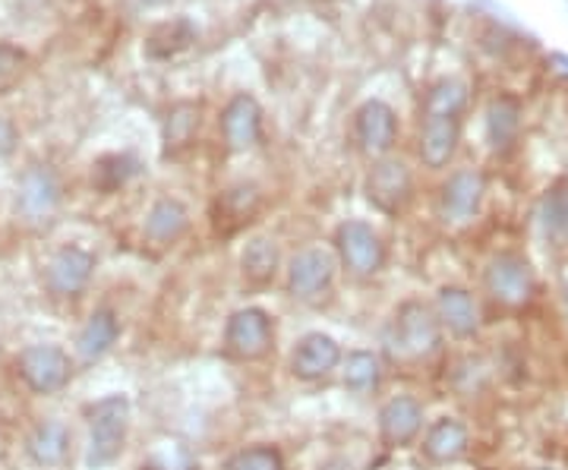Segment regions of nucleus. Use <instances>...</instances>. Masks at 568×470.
Here are the masks:
<instances>
[{"mask_svg":"<svg viewBox=\"0 0 568 470\" xmlns=\"http://www.w3.org/2000/svg\"><path fill=\"white\" fill-rule=\"evenodd\" d=\"M142 470H196V461H193V454L186 451V446H164L162 451H155Z\"/></svg>","mask_w":568,"mask_h":470,"instance_id":"obj_28","label":"nucleus"},{"mask_svg":"<svg viewBox=\"0 0 568 470\" xmlns=\"http://www.w3.org/2000/svg\"><path fill=\"white\" fill-rule=\"evenodd\" d=\"M436 316L455 338H474L480 331V309L465 287H443L436 297Z\"/></svg>","mask_w":568,"mask_h":470,"instance_id":"obj_13","label":"nucleus"},{"mask_svg":"<svg viewBox=\"0 0 568 470\" xmlns=\"http://www.w3.org/2000/svg\"><path fill=\"white\" fill-rule=\"evenodd\" d=\"M467 451V430L462 420L455 417H443L436 420L424 439V454L436 464H448V461H458Z\"/></svg>","mask_w":568,"mask_h":470,"instance_id":"obj_17","label":"nucleus"},{"mask_svg":"<svg viewBox=\"0 0 568 470\" xmlns=\"http://www.w3.org/2000/svg\"><path fill=\"white\" fill-rule=\"evenodd\" d=\"M335 282V256L325 253L320 246L304 249L291 259L287 268V290L297 297V300H316L323 297L325 290Z\"/></svg>","mask_w":568,"mask_h":470,"instance_id":"obj_7","label":"nucleus"},{"mask_svg":"<svg viewBox=\"0 0 568 470\" xmlns=\"http://www.w3.org/2000/svg\"><path fill=\"white\" fill-rule=\"evenodd\" d=\"M420 427H424V408L420 401L407 395L392 398L386 401V408L379 410V436L388 449H407L417 439Z\"/></svg>","mask_w":568,"mask_h":470,"instance_id":"obj_11","label":"nucleus"},{"mask_svg":"<svg viewBox=\"0 0 568 470\" xmlns=\"http://www.w3.org/2000/svg\"><path fill=\"white\" fill-rule=\"evenodd\" d=\"M395 133H398V123L392 108L383 102H369L357 111V143L364 145L366 152L379 155L395 143Z\"/></svg>","mask_w":568,"mask_h":470,"instance_id":"obj_15","label":"nucleus"},{"mask_svg":"<svg viewBox=\"0 0 568 470\" xmlns=\"http://www.w3.org/2000/svg\"><path fill=\"white\" fill-rule=\"evenodd\" d=\"M196 130V111L193 108H178L168 121V149H181L193 140Z\"/></svg>","mask_w":568,"mask_h":470,"instance_id":"obj_29","label":"nucleus"},{"mask_svg":"<svg viewBox=\"0 0 568 470\" xmlns=\"http://www.w3.org/2000/svg\"><path fill=\"white\" fill-rule=\"evenodd\" d=\"M13 145H17V126L7 117H0V155L13 152Z\"/></svg>","mask_w":568,"mask_h":470,"instance_id":"obj_31","label":"nucleus"},{"mask_svg":"<svg viewBox=\"0 0 568 470\" xmlns=\"http://www.w3.org/2000/svg\"><path fill=\"white\" fill-rule=\"evenodd\" d=\"M379 379H383V364H379L376 354H369V350H351L347 354L345 364H342V382H345V389L364 395V391L376 389Z\"/></svg>","mask_w":568,"mask_h":470,"instance_id":"obj_22","label":"nucleus"},{"mask_svg":"<svg viewBox=\"0 0 568 470\" xmlns=\"http://www.w3.org/2000/svg\"><path fill=\"white\" fill-rule=\"evenodd\" d=\"M278 272V246L272 241H253V244L244 249V275L253 282V285H265L272 282Z\"/></svg>","mask_w":568,"mask_h":470,"instance_id":"obj_25","label":"nucleus"},{"mask_svg":"<svg viewBox=\"0 0 568 470\" xmlns=\"http://www.w3.org/2000/svg\"><path fill=\"white\" fill-rule=\"evenodd\" d=\"M29 458L41 468H61L70 454V430L58 420H44L29 436Z\"/></svg>","mask_w":568,"mask_h":470,"instance_id":"obj_18","label":"nucleus"},{"mask_svg":"<svg viewBox=\"0 0 568 470\" xmlns=\"http://www.w3.org/2000/svg\"><path fill=\"white\" fill-rule=\"evenodd\" d=\"M443 338V323L420 300H407L395 309L386 328V354L395 364H420L433 357Z\"/></svg>","mask_w":568,"mask_h":470,"instance_id":"obj_1","label":"nucleus"},{"mask_svg":"<svg viewBox=\"0 0 568 470\" xmlns=\"http://www.w3.org/2000/svg\"><path fill=\"white\" fill-rule=\"evenodd\" d=\"M133 171H136V162L130 155H108L95 164V184L102 186L104 193H111L126 184L133 177Z\"/></svg>","mask_w":568,"mask_h":470,"instance_id":"obj_27","label":"nucleus"},{"mask_svg":"<svg viewBox=\"0 0 568 470\" xmlns=\"http://www.w3.org/2000/svg\"><path fill=\"white\" fill-rule=\"evenodd\" d=\"M121 335V326H118V316L111 309H95L89 316V323L82 326L80 338H77V350H80L82 360H99L108 350L114 348Z\"/></svg>","mask_w":568,"mask_h":470,"instance_id":"obj_20","label":"nucleus"},{"mask_svg":"<svg viewBox=\"0 0 568 470\" xmlns=\"http://www.w3.org/2000/svg\"><path fill=\"white\" fill-rule=\"evenodd\" d=\"M73 364L61 348L54 345H32L20 354L22 382L36 395H54L70 382Z\"/></svg>","mask_w":568,"mask_h":470,"instance_id":"obj_6","label":"nucleus"},{"mask_svg":"<svg viewBox=\"0 0 568 470\" xmlns=\"http://www.w3.org/2000/svg\"><path fill=\"white\" fill-rule=\"evenodd\" d=\"M335 246H338V259L345 263L347 272L361 275V278L376 275L386 263V246L379 241V234L364 222H345L338 227Z\"/></svg>","mask_w":568,"mask_h":470,"instance_id":"obj_4","label":"nucleus"},{"mask_svg":"<svg viewBox=\"0 0 568 470\" xmlns=\"http://www.w3.org/2000/svg\"><path fill=\"white\" fill-rule=\"evenodd\" d=\"M224 470H284L282 451L272 446H253L227 458Z\"/></svg>","mask_w":568,"mask_h":470,"instance_id":"obj_26","label":"nucleus"},{"mask_svg":"<svg viewBox=\"0 0 568 470\" xmlns=\"http://www.w3.org/2000/svg\"><path fill=\"white\" fill-rule=\"evenodd\" d=\"M275 345V323L260 307L237 309L224 326V348L237 360H263Z\"/></svg>","mask_w":568,"mask_h":470,"instance_id":"obj_3","label":"nucleus"},{"mask_svg":"<svg viewBox=\"0 0 568 470\" xmlns=\"http://www.w3.org/2000/svg\"><path fill=\"white\" fill-rule=\"evenodd\" d=\"M224 143L231 149H250L260 140V108L253 99H234L222 117Z\"/></svg>","mask_w":568,"mask_h":470,"instance_id":"obj_19","label":"nucleus"},{"mask_svg":"<svg viewBox=\"0 0 568 470\" xmlns=\"http://www.w3.org/2000/svg\"><path fill=\"white\" fill-rule=\"evenodd\" d=\"M540 218H544V234L549 237V244L568 246V181L549 186Z\"/></svg>","mask_w":568,"mask_h":470,"instance_id":"obj_23","label":"nucleus"},{"mask_svg":"<svg viewBox=\"0 0 568 470\" xmlns=\"http://www.w3.org/2000/svg\"><path fill=\"white\" fill-rule=\"evenodd\" d=\"M540 470H552V468H540Z\"/></svg>","mask_w":568,"mask_h":470,"instance_id":"obj_33","label":"nucleus"},{"mask_svg":"<svg viewBox=\"0 0 568 470\" xmlns=\"http://www.w3.org/2000/svg\"><path fill=\"white\" fill-rule=\"evenodd\" d=\"M186 225H190V215L178 200H159L145 215V237L152 244H174L186 234Z\"/></svg>","mask_w":568,"mask_h":470,"instance_id":"obj_21","label":"nucleus"},{"mask_svg":"<svg viewBox=\"0 0 568 470\" xmlns=\"http://www.w3.org/2000/svg\"><path fill=\"white\" fill-rule=\"evenodd\" d=\"M92 268H95L92 253H85L80 246H63L44 268V285L54 297H77L89 285Z\"/></svg>","mask_w":568,"mask_h":470,"instance_id":"obj_8","label":"nucleus"},{"mask_svg":"<svg viewBox=\"0 0 568 470\" xmlns=\"http://www.w3.org/2000/svg\"><path fill=\"white\" fill-rule=\"evenodd\" d=\"M58 205H61V184H58L54 171H48L41 164L29 167L20 181L22 215L32 222H48L58 212Z\"/></svg>","mask_w":568,"mask_h":470,"instance_id":"obj_10","label":"nucleus"},{"mask_svg":"<svg viewBox=\"0 0 568 470\" xmlns=\"http://www.w3.org/2000/svg\"><path fill=\"white\" fill-rule=\"evenodd\" d=\"M518 123H521V108L515 99H499L489 108V143L496 152H506L518 136Z\"/></svg>","mask_w":568,"mask_h":470,"instance_id":"obj_24","label":"nucleus"},{"mask_svg":"<svg viewBox=\"0 0 568 470\" xmlns=\"http://www.w3.org/2000/svg\"><path fill=\"white\" fill-rule=\"evenodd\" d=\"M484 285H487V294L496 304L518 309L530 304V297H534V272L521 256L503 253L487 266Z\"/></svg>","mask_w":568,"mask_h":470,"instance_id":"obj_5","label":"nucleus"},{"mask_svg":"<svg viewBox=\"0 0 568 470\" xmlns=\"http://www.w3.org/2000/svg\"><path fill=\"white\" fill-rule=\"evenodd\" d=\"M130 430V401L123 395H108L89 410V451L85 468H111L121 458L123 442Z\"/></svg>","mask_w":568,"mask_h":470,"instance_id":"obj_2","label":"nucleus"},{"mask_svg":"<svg viewBox=\"0 0 568 470\" xmlns=\"http://www.w3.org/2000/svg\"><path fill=\"white\" fill-rule=\"evenodd\" d=\"M562 300H566V307H568V278H566V285H562Z\"/></svg>","mask_w":568,"mask_h":470,"instance_id":"obj_32","label":"nucleus"},{"mask_svg":"<svg viewBox=\"0 0 568 470\" xmlns=\"http://www.w3.org/2000/svg\"><path fill=\"white\" fill-rule=\"evenodd\" d=\"M410 171L402 162H383L373 167L366 190L373 205H379L383 212H402L410 200Z\"/></svg>","mask_w":568,"mask_h":470,"instance_id":"obj_12","label":"nucleus"},{"mask_svg":"<svg viewBox=\"0 0 568 470\" xmlns=\"http://www.w3.org/2000/svg\"><path fill=\"white\" fill-rule=\"evenodd\" d=\"M20 70H22L20 51H13V48L0 44V92L13 85V80L20 76Z\"/></svg>","mask_w":568,"mask_h":470,"instance_id":"obj_30","label":"nucleus"},{"mask_svg":"<svg viewBox=\"0 0 568 470\" xmlns=\"http://www.w3.org/2000/svg\"><path fill=\"white\" fill-rule=\"evenodd\" d=\"M338 364H342V348L332 335H323V331L304 335L291 354V372L304 382L325 379L332 369H338Z\"/></svg>","mask_w":568,"mask_h":470,"instance_id":"obj_9","label":"nucleus"},{"mask_svg":"<svg viewBox=\"0 0 568 470\" xmlns=\"http://www.w3.org/2000/svg\"><path fill=\"white\" fill-rule=\"evenodd\" d=\"M484 200V177L477 171H462L455 174L443 190V215L446 222H467L477 215Z\"/></svg>","mask_w":568,"mask_h":470,"instance_id":"obj_14","label":"nucleus"},{"mask_svg":"<svg viewBox=\"0 0 568 470\" xmlns=\"http://www.w3.org/2000/svg\"><path fill=\"white\" fill-rule=\"evenodd\" d=\"M458 143V114H429L426 111L424 136H420V159L429 167H443L452 159Z\"/></svg>","mask_w":568,"mask_h":470,"instance_id":"obj_16","label":"nucleus"}]
</instances>
